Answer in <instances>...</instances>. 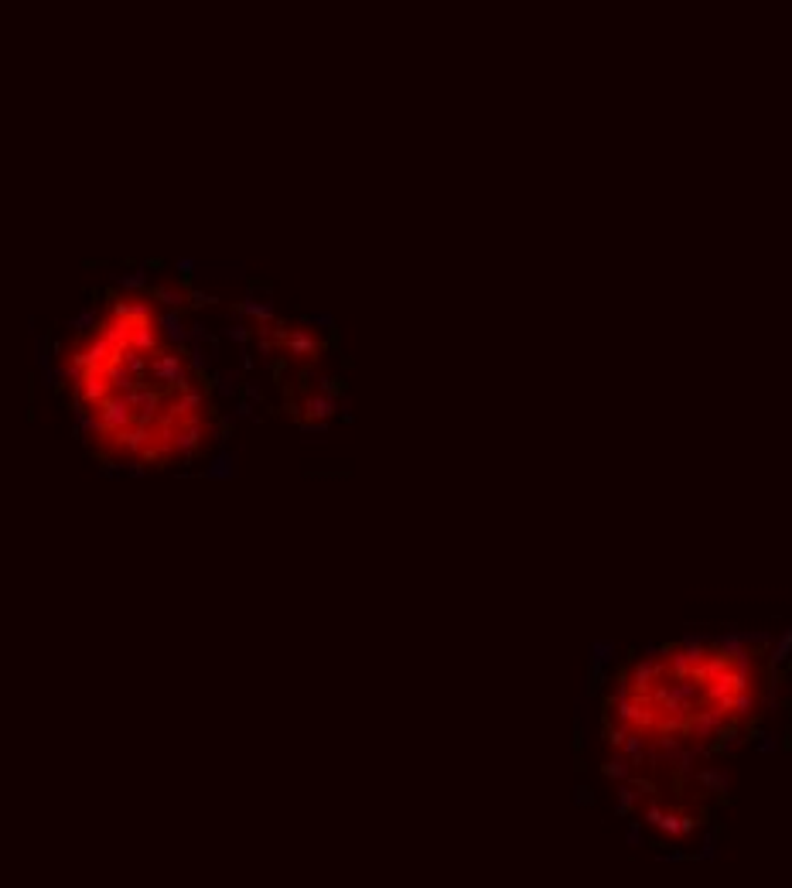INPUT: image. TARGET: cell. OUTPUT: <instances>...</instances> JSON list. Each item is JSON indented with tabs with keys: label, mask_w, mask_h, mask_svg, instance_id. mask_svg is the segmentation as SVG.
Listing matches in <instances>:
<instances>
[{
	"label": "cell",
	"mask_w": 792,
	"mask_h": 888,
	"mask_svg": "<svg viewBox=\"0 0 792 888\" xmlns=\"http://www.w3.org/2000/svg\"><path fill=\"white\" fill-rule=\"evenodd\" d=\"M765 700L762 666L721 642H679L629 663L604 728L632 752H700L741 732Z\"/></svg>",
	"instance_id": "obj_1"
},
{
	"label": "cell",
	"mask_w": 792,
	"mask_h": 888,
	"mask_svg": "<svg viewBox=\"0 0 792 888\" xmlns=\"http://www.w3.org/2000/svg\"><path fill=\"white\" fill-rule=\"evenodd\" d=\"M151 297L161 301V304H171V308H181V304H185V294H181V290H171V288H154Z\"/></svg>",
	"instance_id": "obj_2"
}]
</instances>
